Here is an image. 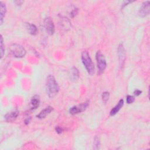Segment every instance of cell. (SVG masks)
Masks as SVG:
<instances>
[{"mask_svg":"<svg viewBox=\"0 0 150 150\" xmlns=\"http://www.w3.org/2000/svg\"><path fill=\"white\" fill-rule=\"evenodd\" d=\"M77 14V10H74L72 11V12L71 13V15L72 16V17H74Z\"/></svg>","mask_w":150,"mask_h":150,"instance_id":"22","label":"cell"},{"mask_svg":"<svg viewBox=\"0 0 150 150\" xmlns=\"http://www.w3.org/2000/svg\"><path fill=\"white\" fill-rule=\"evenodd\" d=\"M96 59L97 60V68L98 69V73L99 75H101L104 72V71H105V69L106 68V66H107V63H106V60L105 57L104 55L100 51H98L96 53Z\"/></svg>","mask_w":150,"mask_h":150,"instance_id":"3","label":"cell"},{"mask_svg":"<svg viewBox=\"0 0 150 150\" xmlns=\"http://www.w3.org/2000/svg\"><path fill=\"white\" fill-rule=\"evenodd\" d=\"M89 102L87 101L85 103H81L80 105L75 106L70 109L69 113L71 114L74 115V114H79L81 112L85 111L86 110V109L88 108V107L89 106Z\"/></svg>","mask_w":150,"mask_h":150,"instance_id":"5","label":"cell"},{"mask_svg":"<svg viewBox=\"0 0 150 150\" xmlns=\"http://www.w3.org/2000/svg\"><path fill=\"white\" fill-rule=\"evenodd\" d=\"M30 120H31V118L29 117V118H27L25 120V124H28L30 122Z\"/></svg>","mask_w":150,"mask_h":150,"instance_id":"24","label":"cell"},{"mask_svg":"<svg viewBox=\"0 0 150 150\" xmlns=\"http://www.w3.org/2000/svg\"><path fill=\"white\" fill-rule=\"evenodd\" d=\"M56 132L58 133V134H61V133L63 132V129L60 127L58 126L56 127Z\"/></svg>","mask_w":150,"mask_h":150,"instance_id":"20","label":"cell"},{"mask_svg":"<svg viewBox=\"0 0 150 150\" xmlns=\"http://www.w3.org/2000/svg\"><path fill=\"white\" fill-rule=\"evenodd\" d=\"M28 30L30 34L32 35H36L38 33V29L34 24H29Z\"/></svg>","mask_w":150,"mask_h":150,"instance_id":"15","label":"cell"},{"mask_svg":"<svg viewBox=\"0 0 150 150\" xmlns=\"http://www.w3.org/2000/svg\"><path fill=\"white\" fill-rule=\"evenodd\" d=\"M54 110V108L51 106H48L42 111H41L38 115H37V117L39 119H44L46 117L51 113Z\"/></svg>","mask_w":150,"mask_h":150,"instance_id":"11","label":"cell"},{"mask_svg":"<svg viewBox=\"0 0 150 150\" xmlns=\"http://www.w3.org/2000/svg\"><path fill=\"white\" fill-rule=\"evenodd\" d=\"M100 139L97 136H96L94 138L93 148L94 149H98L100 148Z\"/></svg>","mask_w":150,"mask_h":150,"instance_id":"17","label":"cell"},{"mask_svg":"<svg viewBox=\"0 0 150 150\" xmlns=\"http://www.w3.org/2000/svg\"><path fill=\"white\" fill-rule=\"evenodd\" d=\"M10 49L12 55L16 58H23L26 54V51L25 48L20 45L16 43L12 44L11 45Z\"/></svg>","mask_w":150,"mask_h":150,"instance_id":"4","label":"cell"},{"mask_svg":"<svg viewBox=\"0 0 150 150\" xmlns=\"http://www.w3.org/2000/svg\"><path fill=\"white\" fill-rule=\"evenodd\" d=\"M46 86L47 93L50 98H53L58 94L59 91V87L55 77L52 75H49L47 77Z\"/></svg>","mask_w":150,"mask_h":150,"instance_id":"1","label":"cell"},{"mask_svg":"<svg viewBox=\"0 0 150 150\" xmlns=\"http://www.w3.org/2000/svg\"><path fill=\"white\" fill-rule=\"evenodd\" d=\"M79 76V73L77 69L75 67H73L71 69V79H72V80L75 81L78 80Z\"/></svg>","mask_w":150,"mask_h":150,"instance_id":"14","label":"cell"},{"mask_svg":"<svg viewBox=\"0 0 150 150\" xmlns=\"http://www.w3.org/2000/svg\"><path fill=\"white\" fill-rule=\"evenodd\" d=\"M40 104V97L38 95H35L33 97L30 102V107L31 110L37 109Z\"/></svg>","mask_w":150,"mask_h":150,"instance_id":"8","label":"cell"},{"mask_svg":"<svg viewBox=\"0 0 150 150\" xmlns=\"http://www.w3.org/2000/svg\"><path fill=\"white\" fill-rule=\"evenodd\" d=\"M134 101H135V98L134 96H130V95H128L127 96V103L128 105L132 103Z\"/></svg>","mask_w":150,"mask_h":150,"instance_id":"19","label":"cell"},{"mask_svg":"<svg viewBox=\"0 0 150 150\" xmlns=\"http://www.w3.org/2000/svg\"><path fill=\"white\" fill-rule=\"evenodd\" d=\"M81 60L83 64H84L85 67L88 72V73L90 75L93 76L95 72V68L94 64L90 58L89 53L85 51L81 54Z\"/></svg>","mask_w":150,"mask_h":150,"instance_id":"2","label":"cell"},{"mask_svg":"<svg viewBox=\"0 0 150 150\" xmlns=\"http://www.w3.org/2000/svg\"><path fill=\"white\" fill-rule=\"evenodd\" d=\"M118 54L119 56V60L120 65L123 66L124 62V60L126 59V55H125V51L124 48L123 46V45L122 43L120 44L118 48Z\"/></svg>","mask_w":150,"mask_h":150,"instance_id":"9","label":"cell"},{"mask_svg":"<svg viewBox=\"0 0 150 150\" xmlns=\"http://www.w3.org/2000/svg\"><path fill=\"white\" fill-rule=\"evenodd\" d=\"M141 93H142V92H141V90L137 89V90H136L134 92V94L135 96H138L140 95Z\"/></svg>","mask_w":150,"mask_h":150,"instance_id":"21","label":"cell"},{"mask_svg":"<svg viewBox=\"0 0 150 150\" xmlns=\"http://www.w3.org/2000/svg\"><path fill=\"white\" fill-rule=\"evenodd\" d=\"M0 9H1V18H0V20H1V21H0V23H1V25H2L7 12L6 5L3 2H1V3H0Z\"/></svg>","mask_w":150,"mask_h":150,"instance_id":"13","label":"cell"},{"mask_svg":"<svg viewBox=\"0 0 150 150\" xmlns=\"http://www.w3.org/2000/svg\"><path fill=\"white\" fill-rule=\"evenodd\" d=\"M18 115V111H13L7 113L5 115V120L7 122H13L16 120Z\"/></svg>","mask_w":150,"mask_h":150,"instance_id":"10","label":"cell"},{"mask_svg":"<svg viewBox=\"0 0 150 150\" xmlns=\"http://www.w3.org/2000/svg\"><path fill=\"white\" fill-rule=\"evenodd\" d=\"M110 97V93L108 92H105L103 93L102 94V99H103V101L105 103H106L109 99Z\"/></svg>","mask_w":150,"mask_h":150,"instance_id":"18","label":"cell"},{"mask_svg":"<svg viewBox=\"0 0 150 150\" xmlns=\"http://www.w3.org/2000/svg\"><path fill=\"white\" fill-rule=\"evenodd\" d=\"M44 27L47 34L49 35H52L55 33V25L53 21L51 18H45L44 20Z\"/></svg>","mask_w":150,"mask_h":150,"instance_id":"6","label":"cell"},{"mask_svg":"<svg viewBox=\"0 0 150 150\" xmlns=\"http://www.w3.org/2000/svg\"><path fill=\"white\" fill-rule=\"evenodd\" d=\"M14 3L17 5H21L22 4L24 3V1H16Z\"/></svg>","mask_w":150,"mask_h":150,"instance_id":"23","label":"cell"},{"mask_svg":"<svg viewBox=\"0 0 150 150\" xmlns=\"http://www.w3.org/2000/svg\"><path fill=\"white\" fill-rule=\"evenodd\" d=\"M0 52H1V59L3 58L5 51V48L4 45V40H3V37L2 35H1V41H0Z\"/></svg>","mask_w":150,"mask_h":150,"instance_id":"16","label":"cell"},{"mask_svg":"<svg viewBox=\"0 0 150 150\" xmlns=\"http://www.w3.org/2000/svg\"><path fill=\"white\" fill-rule=\"evenodd\" d=\"M150 7H149V1L144 2L142 6L141 7L139 11H138V15L141 17H145L149 14Z\"/></svg>","mask_w":150,"mask_h":150,"instance_id":"7","label":"cell"},{"mask_svg":"<svg viewBox=\"0 0 150 150\" xmlns=\"http://www.w3.org/2000/svg\"><path fill=\"white\" fill-rule=\"evenodd\" d=\"M123 105H124V100L123 99H121L120 100L118 104L114 108H113L112 110H111V111L110 113V115L113 116V115H115L119 111V110L122 108Z\"/></svg>","mask_w":150,"mask_h":150,"instance_id":"12","label":"cell"}]
</instances>
